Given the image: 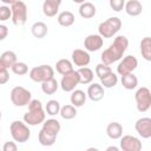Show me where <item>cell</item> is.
Instances as JSON below:
<instances>
[{
  "label": "cell",
  "mask_w": 151,
  "mask_h": 151,
  "mask_svg": "<svg viewBox=\"0 0 151 151\" xmlns=\"http://www.w3.org/2000/svg\"><path fill=\"white\" fill-rule=\"evenodd\" d=\"M129 46V40L125 35H118L114 38L113 42L103 51L100 58H101V63L106 64V65H111L118 60H120L125 53V51L127 50Z\"/></svg>",
  "instance_id": "obj_1"
},
{
  "label": "cell",
  "mask_w": 151,
  "mask_h": 151,
  "mask_svg": "<svg viewBox=\"0 0 151 151\" xmlns=\"http://www.w3.org/2000/svg\"><path fill=\"white\" fill-rule=\"evenodd\" d=\"M46 112L42 107V104L38 99H31L28 103V111L24 114V122L27 125L35 126L44 123Z\"/></svg>",
  "instance_id": "obj_2"
},
{
  "label": "cell",
  "mask_w": 151,
  "mask_h": 151,
  "mask_svg": "<svg viewBox=\"0 0 151 151\" xmlns=\"http://www.w3.org/2000/svg\"><path fill=\"white\" fill-rule=\"evenodd\" d=\"M9 131L13 140L18 143H26L31 137V130L28 129V125L21 120L12 122L9 126Z\"/></svg>",
  "instance_id": "obj_3"
},
{
  "label": "cell",
  "mask_w": 151,
  "mask_h": 151,
  "mask_svg": "<svg viewBox=\"0 0 151 151\" xmlns=\"http://www.w3.org/2000/svg\"><path fill=\"white\" fill-rule=\"evenodd\" d=\"M122 28V20L118 17H111L105 21L100 22L98 27L99 35L103 38H112Z\"/></svg>",
  "instance_id": "obj_4"
},
{
  "label": "cell",
  "mask_w": 151,
  "mask_h": 151,
  "mask_svg": "<svg viewBox=\"0 0 151 151\" xmlns=\"http://www.w3.org/2000/svg\"><path fill=\"white\" fill-rule=\"evenodd\" d=\"M11 11H12V22L15 26H22L27 21V6L24 1L17 0L11 5Z\"/></svg>",
  "instance_id": "obj_5"
},
{
  "label": "cell",
  "mask_w": 151,
  "mask_h": 151,
  "mask_svg": "<svg viewBox=\"0 0 151 151\" xmlns=\"http://www.w3.org/2000/svg\"><path fill=\"white\" fill-rule=\"evenodd\" d=\"M9 97H11V101L14 106L22 107V106L28 105V103L32 99V93L22 86H15L12 88Z\"/></svg>",
  "instance_id": "obj_6"
},
{
  "label": "cell",
  "mask_w": 151,
  "mask_h": 151,
  "mask_svg": "<svg viewBox=\"0 0 151 151\" xmlns=\"http://www.w3.org/2000/svg\"><path fill=\"white\" fill-rule=\"evenodd\" d=\"M54 77V70L50 65H39L29 71V78L35 83H44Z\"/></svg>",
  "instance_id": "obj_7"
},
{
  "label": "cell",
  "mask_w": 151,
  "mask_h": 151,
  "mask_svg": "<svg viewBox=\"0 0 151 151\" xmlns=\"http://www.w3.org/2000/svg\"><path fill=\"white\" fill-rule=\"evenodd\" d=\"M134 100L137 105V110L139 112H146L151 106V92L147 87L143 86L137 90L134 93Z\"/></svg>",
  "instance_id": "obj_8"
},
{
  "label": "cell",
  "mask_w": 151,
  "mask_h": 151,
  "mask_svg": "<svg viewBox=\"0 0 151 151\" xmlns=\"http://www.w3.org/2000/svg\"><path fill=\"white\" fill-rule=\"evenodd\" d=\"M79 83H80V77H79L78 71L72 70L71 72H68V73H66V74L63 76L59 86L65 92H72Z\"/></svg>",
  "instance_id": "obj_9"
},
{
  "label": "cell",
  "mask_w": 151,
  "mask_h": 151,
  "mask_svg": "<svg viewBox=\"0 0 151 151\" xmlns=\"http://www.w3.org/2000/svg\"><path fill=\"white\" fill-rule=\"evenodd\" d=\"M137 66H138L137 58L133 57V55H126L119 61V64L117 66V73L119 76H123V74H126V73H131L137 68Z\"/></svg>",
  "instance_id": "obj_10"
},
{
  "label": "cell",
  "mask_w": 151,
  "mask_h": 151,
  "mask_svg": "<svg viewBox=\"0 0 151 151\" xmlns=\"http://www.w3.org/2000/svg\"><path fill=\"white\" fill-rule=\"evenodd\" d=\"M120 149L123 151H139L142 150V142L131 134L122 136L120 138Z\"/></svg>",
  "instance_id": "obj_11"
},
{
  "label": "cell",
  "mask_w": 151,
  "mask_h": 151,
  "mask_svg": "<svg viewBox=\"0 0 151 151\" xmlns=\"http://www.w3.org/2000/svg\"><path fill=\"white\" fill-rule=\"evenodd\" d=\"M104 40L99 34H90L84 40V47L87 52H96L103 47Z\"/></svg>",
  "instance_id": "obj_12"
},
{
  "label": "cell",
  "mask_w": 151,
  "mask_h": 151,
  "mask_svg": "<svg viewBox=\"0 0 151 151\" xmlns=\"http://www.w3.org/2000/svg\"><path fill=\"white\" fill-rule=\"evenodd\" d=\"M134 129L142 138H145V139L150 138L151 137V118L149 117L139 118L134 124Z\"/></svg>",
  "instance_id": "obj_13"
},
{
  "label": "cell",
  "mask_w": 151,
  "mask_h": 151,
  "mask_svg": "<svg viewBox=\"0 0 151 151\" xmlns=\"http://www.w3.org/2000/svg\"><path fill=\"white\" fill-rule=\"evenodd\" d=\"M71 57H72V63L78 67L87 66L91 61V57H90L88 52L86 50H81V48H76L72 52Z\"/></svg>",
  "instance_id": "obj_14"
},
{
  "label": "cell",
  "mask_w": 151,
  "mask_h": 151,
  "mask_svg": "<svg viewBox=\"0 0 151 151\" xmlns=\"http://www.w3.org/2000/svg\"><path fill=\"white\" fill-rule=\"evenodd\" d=\"M104 87L100 84L97 83H92L88 87H87V93L86 96L92 100V101H99L104 98Z\"/></svg>",
  "instance_id": "obj_15"
},
{
  "label": "cell",
  "mask_w": 151,
  "mask_h": 151,
  "mask_svg": "<svg viewBox=\"0 0 151 151\" xmlns=\"http://www.w3.org/2000/svg\"><path fill=\"white\" fill-rule=\"evenodd\" d=\"M60 4H61V1H57V0H45L44 4H42L44 14L46 17H50V18L57 15Z\"/></svg>",
  "instance_id": "obj_16"
},
{
  "label": "cell",
  "mask_w": 151,
  "mask_h": 151,
  "mask_svg": "<svg viewBox=\"0 0 151 151\" xmlns=\"http://www.w3.org/2000/svg\"><path fill=\"white\" fill-rule=\"evenodd\" d=\"M124 8H125V12L130 17H137V15L142 14V12H143V5L138 0H129L124 5Z\"/></svg>",
  "instance_id": "obj_17"
},
{
  "label": "cell",
  "mask_w": 151,
  "mask_h": 151,
  "mask_svg": "<svg viewBox=\"0 0 151 151\" xmlns=\"http://www.w3.org/2000/svg\"><path fill=\"white\" fill-rule=\"evenodd\" d=\"M106 134L111 139H119L123 136V126L118 122H112L106 126Z\"/></svg>",
  "instance_id": "obj_18"
},
{
  "label": "cell",
  "mask_w": 151,
  "mask_h": 151,
  "mask_svg": "<svg viewBox=\"0 0 151 151\" xmlns=\"http://www.w3.org/2000/svg\"><path fill=\"white\" fill-rule=\"evenodd\" d=\"M96 12H97V8H96V6L92 2L85 1V2L80 4V6H79V14L84 19L93 18L96 15Z\"/></svg>",
  "instance_id": "obj_19"
},
{
  "label": "cell",
  "mask_w": 151,
  "mask_h": 151,
  "mask_svg": "<svg viewBox=\"0 0 151 151\" xmlns=\"http://www.w3.org/2000/svg\"><path fill=\"white\" fill-rule=\"evenodd\" d=\"M60 123L54 119V118H50L47 120H44V125H42V130L46 131L50 134L53 136H58V133L60 132Z\"/></svg>",
  "instance_id": "obj_20"
},
{
  "label": "cell",
  "mask_w": 151,
  "mask_h": 151,
  "mask_svg": "<svg viewBox=\"0 0 151 151\" xmlns=\"http://www.w3.org/2000/svg\"><path fill=\"white\" fill-rule=\"evenodd\" d=\"M58 24L63 27H70L74 24L76 21V18H74V14L70 11H64V12H60L58 14Z\"/></svg>",
  "instance_id": "obj_21"
},
{
  "label": "cell",
  "mask_w": 151,
  "mask_h": 151,
  "mask_svg": "<svg viewBox=\"0 0 151 151\" xmlns=\"http://www.w3.org/2000/svg\"><path fill=\"white\" fill-rule=\"evenodd\" d=\"M48 32V28H47V25L42 21H37L32 25L31 27V33L33 34L34 38H38V39H42L46 37Z\"/></svg>",
  "instance_id": "obj_22"
},
{
  "label": "cell",
  "mask_w": 151,
  "mask_h": 151,
  "mask_svg": "<svg viewBox=\"0 0 151 151\" xmlns=\"http://www.w3.org/2000/svg\"><path fill=\"white\" fill-rule=\"evenodd\" d=\"M86 98H87V96H86V93L83 90H76L74 88L72 91V94H71L70 100H71V104L74 107H81L85 104Z\"/></svg>",
  "instance_id": "obj_23"
},
{
  "label": "cell",
  "mask_w": 151,
  "mask_h": 151,
  "mask_svg": "<svg viewBox=\"0 0 151 151\" xmlns=\"http://www.w3.org/2000/svg\"><path fill=\"white\" fill-rule=\"evenodd\" d=\"M77 71H78L79 77H80V83H79V84L87 85V84H91V83L93 81L94 73H93V71H92L90 67H87V66L79 67Z\"/></svg>",
  "instance_id": "obj_24"
},
{
  "label": "cell",
  "mask_w": 151,
  "mask_h": 151,
  "mask_svg": "<svg viewBox=\"0 0 151 151\" xmlns=\"http://www.w3.org/2000/svg\"><path fill=\"white\" fill-rule=\"evenodd\" d=\"M120 81H122L123 87L126 88V90H134L137 87V85H138V79H137V77L132 72L123 74Z\"/></svg>",
  "instance_id": "obj_25"
},
{
  "label": "cell",
  "mask_w": 151,
  "mask_h": 151,
  "mask_svg": "<svg viewBox=\"0 0 151 151\" xmlns=\"http://www.w3.org/2000/svg\"><path fill=\"white\" fill-rule=\"evenodd\" d=\"M140 53L146 61H151V38L144 37L140 41Z\"/></svg>",
  "instance_id": "obj_26"
},
{
  "label": "cell",
  "mask_w": 151,
  "mask_h": 151,
  "mask_svg": "<svg viewBox=\"0 0 151 151\" xmlns=\"http://www.w3.org/2000/svg\"><path fill=\"white\" fill-rule=\"evenodd\" d=\"M55 139H57V136L50 134V133H47L46 131H44L42 129L39 131L38 140H39V143H40L42 146H52V145L55 143Z\"/></svg>",
  "instance_id": "obj_27"
},
{
  "label": "cell",
  "mask_w": 151,
  "mask_h": 151,
  "mask_svg": "<svg viewBox=\"0 0 151 151\" xmlns=\"http://www.w3.org/2000/svg\"><path fill=\"white\" fill-rule=\"evenodd\" d=\"M55 70L59 74L64 76L73 70V65L68 59H60L55 63Z\"/></svg>",
  "instance_id": "obj_28"
},
{
  "label": "cell",
  "mask_w": 151,
  "mask_h": 151,
  "mask_svg": "<svg viewBox=\"0 0 151 151\" xmlns=\"http://www.w3.org/2000/svg\"><path fill=\"white\" fill-rule=\"evenodd\" d=\"M58 87H59V84L54 79V77L48 79V80H46V81H44V83H41V90H42V92L45 94H53V93H55Z\"/></svg>",
  "instance_id": "obj_29"
},
{
  "label": "cell",
  "mask_w": 151,
  "mask_h": 151,
  "mask_svg": "<svg viewBox=\"0 0 151 151\" xmlns=\"http://www.w3.org/2000/svg\"><path fill=\"white\" fill-rule=\"evenodd\" d=\"M118 84V76L112 71L111 73H109L107 76H105L104 78L100 79V85L104 88H112Z\"/></svg>",
  "instance_id": "obj_30"
},
{
  "label": "cell",
  "mask_w": 151,
  "mask_h": 151,
  "mask_svg": "<svg viewBox=\"0 0 151 151\" xmlns=\"http://www.w3.org/2000/svg\"><path fill=\"white\" fill-rule=\"evenodd\" d=\"M59 114L61 116L63 119H66V120L73 119L77 116V107H74L72 104L71 105H64L63 107H60Z\"/></svg>",
  "instance_id": "obj_31"
},
{
  "label": "cell",
  "mask_w": 151,
  "mask_h": 151,
  "mask_svg": "<svg viewBox=\"0 0 151 151\" xmlns=\"http://www.w3.org/2000/svg\"><path fill=\"white\" fill-rule=\"evenodd\" d=\"M0 60L4 63V65L7 67V68H11L13 66L14 63H17V54L13 52V51H5L1 57H0Z\"/></svg>",
  "instance_id": "obj_32"
},
{
  "label": "cell",
  "mask_w": 151,
  "mask_h": 151,
  "mask_svg": "<svg viewBox=\"0 0 151 151\" xmlns=\"http://www.w3.org/2000/svg\"><path fill=\"white\" fill-rule=\"evenodd\" d=\"M60 103L58 100H54V99H51L47 101L46 106H45V112L48 114V116H55L59 113L60 111Z\"/></svg>",
  "instance_id": "obj_33"
},
{
  "label": "cell",
  "mask_w": 151,
  "mask_h": 151,
  "mask_svg": "<svg viewBox=\"0 0 151 151\" xmlns=\"http://www.w3.org/2000/svg\"><path fill=\"white\" fill-rule=\"evenodd\" d=\"M11 70H12V72H13L14 74H17V76H24V74L28 73V66H27L25 63H22V61H17V63H14L13 66L11 67Z\"/></svg>",
  "instance_id": "obj_34"
},
{
  "label": "cell",
  "mask_w": 151,
  "mask_h": 151,
  "mask_svg": "<svg viewBox=\"0 0 151 151\" xmlns=\"http://www.w3.org/2000/svg\"><path fill=\"white\" fill-rule=\"evenodd\" d=\"M111 72H112V68L110 67V65H106L104 63H100V64H98L96 66V74H97V77L99 79L104 78L105 76H107Z\"/></svg>",
  "instance_id": "obj_35"
},
{
  "label": "cell",
  "mask_w": 151,
  "mask_h": 151,
  "mask_svg": "<svg viewBox=\"0 0 151 151\" xmlns=\"http://www.w3.org/2000/svg\"><path fill=\"white\" fill-rule=\"evenodd\" d=\"M9 80V73H8V68L4 65V63L0 60V85L6 84Z\"/></svg>",
  "instance_id": "obj_36"
},
{
  "label": "cell",
  "mask_w": 151,
  "mask_h": 151,
  "mask_svg": "<svg viewBox=\"0 0 151 151\" xmlns=\"http://www.w3.org/2000/svg\"><path fill=\"white\" fill-rule=\"evenodd\" d=\"M11 17H12L11 7L7 5L0 6V21H6V20L11 19Z\"/></svg>",
  "instance_id": "obj_37"
},
{
  "label": "cell",
  "mask_w": 151,
  "mask_h": 151,
  "mask_svg": "<svg viewBox=\"0 0 151 151\" xmlns=\"http://www.w3.org/2000/svg\"><path fill=\"white\" fill-rule=\"evenodd\" d=\"M109 4H110V7L114 12H120L124 8L125 0H109Z\"/></svg>",
  "instance_id": "obj_38"
},
{
  "label": "cell",
  "mask_w": 151,
  "mask_h": 151,
  "mask_svg": "<svg viewBox=\"0 0 151 151\" xmlns=\"http://www.w3.org/2000/svg\"><path fill=\"white\" fill-rule=\"evenodd\" d=\"M2 150L4 151H17L18 146H17V144L14 142H6L2 145Z\"/></svg>",
  "instance_id": "obj_39"
},
{
  "label": "cell",
  "mask_w": 151,
  "mask_h": 151,
  "mask_svg": "<svg viewBox=\"0 0 151 151\" xmlns=\"http://www.w3.org/2000/svg\"><path fill=\"white\" fill-rule=\"evenodd\" d=\"M8 35V27L6 25H0V41L5 40Z\"/></svg>",
  "instance_id": "obj_40"
},
{
  "label": "cell",
  "mask_w": 151,
  "mask_h": 151,
  "mask_svg": "<svg viewBox=\"0 0 151 151\" xmlns=\"http://www.w3.org/2000/svg\"><path fill=\"white\" fill-rule=\"evenodd\" d=\"M1 2H4L5 5H12L14 1H17V0H0Z\"/></svg>",
  "instance_id": "obj_41"
},
{
  "label": "cell",
  "mask_w": 151,
  "mask_h": 151,
  "mask_svg": "<svg viewBox=\"0 0 151 151\" xmlns=\"http://www.w3.org/2000/svg\"><path fill=\"white\" fill-rule=\"evenodd\" d=\"M106 150L107 151H119V147H117V146H109Z\"/></svg>",
  "instance_id": "obj_42"
},
{
  "label": "cell",
  "mask_w": 151,
  "mask_h": 151,
  "mask_svg": "<svg viewBox=\"0 0 151 151\" xmlns=\"http://www.w3.org/2000/svg\"><path fill=\"white\" fill-rule=\"evenodd\" d=\"M73 2H76V4H83V2H85L86 0H72Z\"/></svg>",
  "instance_id": "obj_43"
},
{
  "label": "cell",
  "mask_w": 151,
  "mask_h": 151,
  "mask_svg": "<svg viewBox=\"0 0 151 151\" xmlns=\"http://www.w3.org/2000/svg\"><path fill=\"white\" fill-rule=\"evenodd\" d=\"M1 117H2V113H1V111H0V120H1Z\"/></svg>",
  "instance_id": "obj_44"
},
{
  "label": "cell",
  "mask_w": 151,
  "mask_h": 151,
  "mask_svg": "<svg viewBox=\"0 0 151 151\" xmlns=\"http://www.w3.org/2000/svg\"><path fill=\"white\" fill-rule=\"evenodd\" d=\"M57 1H61V0H57Z\"/></svg>",
  "instance_id": "obj_45"
}]
</instances>
